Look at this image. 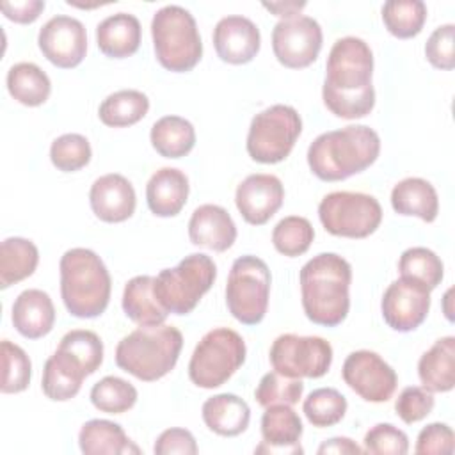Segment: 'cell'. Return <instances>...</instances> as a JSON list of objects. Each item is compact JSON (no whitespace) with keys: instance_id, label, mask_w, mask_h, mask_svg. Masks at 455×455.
I'll return each instance as SVG.
<instances>
[{"instance_id":"36","label":"cell","mask_w":455,"mask_h":455,"mask_svg":"<svg viewBox=\"0 0 455 455\" xmlns=\"http://www.w3.org/2000/svg\"><path fill=\"white\" fill-rule=\"evenodd\" d=\"M382 21L391 36L411 39L427 21V5L421 0H389L382 5Z\"/></svg>"},{"instance_id":"33","label":"cell","mask_w":455,"mask_h":455,"mask_svg":"<svg viewBox=\"0 0 455 455\" xmlns=\"http://www.w3.org/2000/svg\"><path fill=\"white\" fill-rule=\"evenodd\" d=\"M9 94L25 107L43 105L52 92V82L48 75L34 62H18L7 71Z\"/></svg>"},{"instance_id":"29","label":"cell","mask_w":455,"mask_h":455,"mask_svg":"<svg viewBox=\"0 0 455 455\" xmlns=\"http://www.w3.org/2000/svg\"><path fill=\"white\" fill-rule=\"evenodd\" d=\"M391 206L398 215H414L434 222L439 213V197L430 181L411 176L393 187Z\"/></svg>"},{"instance_id":"51","label":"cell","mask_w":455,"mask_h":455,"mask_svg":"<svg viewBox=\"0 0 455 455\" xmlns=\"http://www.w3.org/2000/svg\"><path fill=\"white\" fill-rule=\"evenodd\" d=\"M263 7L268 9L270 12H274L275 16H281L283 20L286 18H293V16H299V12L306 7L304 2H274V4H267L263 2Z\"/></svg>"},{"instance_id":"45","label":"cell","mask_w":455,"mask_h":455,"mask_svg":"<svg viewBox=\"0 0 455 455\" xmlns=\"http://www.w3.org/2000/svg\"><path fill=\"white\" fill-rule=\"evenodd\" d=\"M434 405V393H430L423 386H407L398 395L395 402V411L403 423L412 425L425 419L432 412Z\"/></svg>"},{"instance_id":"1","label":"cell","mask_w":455,"mask_h":455,"mask_svg":"<svg viewBox=\"0 0 455 455\" xmlns=\"http://www.w3.org/2000/svg\"><path fill=\"white\" fill-rule=\"evenodd\" d=\"M373 53L368 43L355 36L336 39L325 62L322 100L341 119H359L375 107Z\"/></svg>"},{"instance_id":"43","label":"cell","mask_w":455,"mask_h":455,"mask_svg":"<svg viewBox=\"0 0 455 455\" xmlns=\"http://www.w3.org/2000/svg\"><path fill=\"white\" fill-rule=\"evenodd\" d=\"M89 140L80 133H64L50 146V160L62 172H75L91 162Z\"/></svg>"},{"instance_id":"32","label":"cell","mask_w":455,"mask_h":455,"mask_svg":"<svg viewBox=\"0 0 455 455\" xmlns=\"http://www.w3.org/2000/svg\"><path fill=\"white\" fill-rule=\"evenodd\" d=\"M39 263V251L32 240L9 236L0 245V288L5 290L30 277Z\"/></svg>"},{"instance_id":"40","label":"cell","mask_w":455,"mask_h":455,"mask_svg":"<svg viewBox=\"0 0 455 455\" xmlns=\"http://www.w3.org/2000/svg\"><path fill=\"white\" fill-rule=\"evenodd\" d=\"M2 384L5 395L21 393L28 387L32 377V364L27 352L9 339H2Z\"/></svg>"},{"instance_id":"11","label":"cell","mask_w":455,"mask_h":455,"mask_svg":"<svg viewBox=\"0 0 455 455\" xmlns=\"http://www.w3.org/2000/svg\"><path fill=\"white\" fill-rule=\"evenodd\" d=\"M318 219L334 236L366 238L380 226L382 206L370 194L338 190L320 201Z\"/></svg>"},{"instance_id":"34","label":"cell","mask_w":455,"mask_h":455,"mask_svg":"<svg viewBox=\"0 0 455 455\" xmlns=\"http://www.w3.org/2000/svg\"><path fill=\"white\" fill-rule=\"evenodd\" d=\"M149 110V98L137 89H121L108 94L100 108V121L110 128H124L139 123Z\"/></svg>"},{"instance_id":"39","label":"cell","mask_w":455,"mask_h":455,"mask_svg":"<svg viewBox=\"0 0 455 455\" xmlns=\"http://www.w3.org/2000/svg\"><path fill=\"white\" fill-rule=\"evenodd\" d=\"M315 238V229L306 217L288 215L281 219L272 231V243L277 252L288 258L304 254Z\"/></svg>"},{"instance_id":"23","label":"cell","mask_w":455,"mask_h":455,"mask_svg":"<svg viewBox=\"0 0 455 455\" xmlns=\"http://www.w3.org/2000/svg\"><path fill=\"white\" fill-rule=\"evenodd\" d=\"M188 178L176 167H162L146 185L148 208L156 217H174L187 204Z\"/></svg>"},{"instance_id":"52","label":"cell","mask_w":455,"mask_h":455,"mask_svg":"<svg viewBox=\"0 0 455 455\" xmlns=\"http://www.w3.org/2000/svg\"><path fill=\"white\" fill-rule=\"evenodd\" d=\"M451 288L444 293V315H446V318L451 322L453 320V315H451V307H450V295H451Z\"/></svg>"},{"instance_id":"9","label":"cell","mask_w":455,"mask_h":455,"mask_svg":"<svg viewBox=\"0 0 455 455\" xmlns=\"http://www.w3.org/2000/svg\"><path fill=\"white\" fill-rule=\"evenodd\" d=\"M270 284L272 275L261 258L252 254L236 258L226 284V306L233 318L243 325L259 323L268 307Z\"/></svg>"},{"instance_id":"15","label":"cell","mask_w":455,"mask_h":455,"mask_svg":"<svg viewBox=\"0 0 455 455\" xmlns=\"http://www.w3.org/2000/svg\"><path fill=\"white\" fill-rule=\"evenodd\" d=\"M37 44L43 55L60 69L76 68L87 52V32L80 20L57 14L39 30Z\"/></svg>"},{"instance_id":"28","label":"cell","mask_w":455,"mask_h":455,"mask_svg":"<svg viewBox=\"0 0 455 455\" xmlns=\"http://www.w3.org/2000/svg\"><path fill=\"white\" fill-rule=\"evenodd\" d=\"M78 446L85 455H130L140 453L139 446L124 434L119 423L89 419L78 432Z\"/></svg>"},{"instance_id":"48","label":"cell","mask_w":455,"mask_h":455,"mask_svg":"<svg viewBox=\"0 0 455 455\" xmlns=\"http://www.w3.org/2000/svg\"><path fill=\"white\" fill-rule=\"evenodd\" d=\"M153 451L156 455H172V453H181V455H196L197 453V443L192 432L187 428H167L164 430L153 446Z\"/></svg>"},{"instance_id":"37","label":"cell","mask_w":455,"mask_h":455,"mask_svg":"<svg viewBox=\"0 0 455 455\" xmlns=\"http://www.w3.org/2000/svg\"><path fill=\"white\" fill-rule=\"evenodd\" d=\"M89 396L91 403L98 411L107 414H123L135 405L139 393L128 380L116 375H107L92 386Z\"/></svg>"},{"instance_id":"49","label":"cell","mask_w":455,"mask_h":455,"mask_svg":"<svg viewBox=\"0 0 455 455\" xmlns=\"http://www.w3.org/2000/svg\"><path fill=\"white\" fill-rule=\"evenodd\" d=\"M0 9L4 16L14 23H34L44 11V2L41 0H23V2H2Z\"/></svg>"},{"instance_id":"41","label":"cell","mask_w":455,"mask_h":455,"mask_svg":"<svg viewBox=\"0 0 455 455\" xmlns=\"http://www.w3.org/2000/svg\"><path fill=\"white\" fill-rule=\"evenodd\" d=\"M302 393H304V382L300 379H291L274 370L261 377L254 391V398L261 407H270L279 403L295 405L302 398Z\"/></svg>"},{"instance_id":"2","label":"cell","mask_w":455,"mask_h":455,"mask_svg":"<svg viewBox=\"0 0 455 455\" xmlns=\"http://www.w3.org/2000/svg\"><path fill=\"white\" fill-rule=\"evenodd\" d=\"M302 307L316 325L336 327L350 309L352 267L336 252H320L313 256L299 274Z\"/></svg>"},{"instance_id":"22","label":"cell","mask_w":455,"mask_h":455,"mask_svg":"<svg viewBox=\"0 0 455 455\" xmlns=\"http://www.w3.org/2000/svg\"><path fill=\"white\" fill-rule=\"evenodd\" d=\"M14 329L28 339L46 336L55 323V307L50 295L37 288L23 290L11 309Z\"/></svg>"},{"instance_id":"47","label":"cell","mask_w":455,"mask_h":455,"mask_svg":"<svg viewBox=\"0 0 455 455\" xmlns=\"http://www.w3.org/2000/svg\"><path fill=\"white\" fill-rule=\"evenodd\" d=\"M455 450V435L450 425L435 421L423 427L418 434L414 451L419 455H451Z\"/></svg>"},{"instance_id":"38","label":"cell","mask_w":455,"mask_h":455,"mask_svg":"<svg viewBox=\"0 0 455 455\" xmlns=\"http://www.w3.org/2000/svg\"><path fill=\"white\" fill-rule=\"evenodd\" d=\"M347 398L334 387L313 389L302 403L306 419L316 428L339 423L347 412Z\"/></svg>"},{"instance_id":"6","label":"cell","mask_w":455,"mask_h":455,"mask_svg":"<svg viewBox=\"0 0 455 455\" xmlns=\"http://www.w3.org/2000/svg\"><path fill=\"white\" fill-rule=\"evenodd\" d=\"M151 37L155 57L167 71H190L203 57L197 23L181 5H164L153 14Z\"/></svg>"},{"instance_id":"44","label":"cell","mask_w":455,"mask_h":455,"mask_svg":"<svg viewBox=\"0 0 455 455\" xmlns=\"http://www.w3.org/2000/svg\"><path fill=\"white\" fill-rule=\"evenodd\" d=\"M363 443V451L371 455H405L409 451L407 434L391 423H377L371 427Z\"/></svg>"},{"instance_id":"10","label":"cell","mask_w":455,"mask_h":455,"mask_svg":"<svg viewBox=\"0 0 455 455\" xmlns=\"http://www.w3.org/2000/svg\"><path fill=\"white\" fill-rule=\"evenodd\" d=\"M302 119L290 105H272L256 114L247 133V153L258 164H279L293 149Z\"/></svg>"},{"instance_id":"14","label":"cell","mask_w":455,"mask_h":455,"mask_svg":"<svg viewBox=\"0 0 455 455\" xmlns=\"http://www.w3.org/2000/svg\"><path fill=\"white\" fill-rule=\"evenodd\" d=\"M341 377L355 395L371 403L387 402L398 384L395 370L371 350L350 352L343 363Z\"/></svg>"},{"instance_id":"46","label":"cell","mask_w":455,"mask_h":455,"mask_svg":"<svg viewBox=\"0 0 455 455\" xmlns=\"http://www.w3.org/2000/svg\"><path fill=\"white\" fill-rule=\"evenodd\" d=\"M453 41H455V25L446 23L437 27L425 44V55L427 60L437 68V69H453L455 68V52H453Z\"/></svg>"},{"instance_id":"12","label":"cell","mask_w":455,"mask_h":455,"mask_svg":"<svg viewBox=\"0 0 455 455\" xmlns=\"http://www.w3.org/2000/svg\"><path fill=\"white\" fill-rule=\"evenodd\" d=\"M270 364L291 379H320L332 364V347L320 336L281 334L270 347Z\"/></svg>"},{"instance_id":"21","label":"cell","mask_w":455,"mask_h":455,"mask_svg":"<svg viewBox=\"0 0 455 455\" xmlns=\"http://www.w3.org/2000/svg\"><path fill=\"white\" fill-rule=\"evenodd\" d=\"M188 238L197 247L224 252L236 240V226L222 206L201 204L192 212L188 220Z\"/></svg>"},{"instance_id":"20","label":"cell","mask_w":455,"mask_h":455,"mask_svg":"<svg viewBox=\"0 0 455 455\" xmlns=\"http://www.w3.org/2000/svg\"><path fill=\"white\" fill-rule=\"evenodd\" d=\"M89 203L92 213L103 222H124L137 206L135 188L128 178L117 172L103 174L91 185Z\"/></svg>"},{"instance_id":"16","label":"cell","mask_w":455,"mask_h":455,"mask_svg":"<svg viewBox=\"0 0 455 455\" xmlns=\"http://www.w3.org/2000/svg\"><path fill=\"white\" fill-rule=\"evenodd\" d=\"M430 309V291L411 281L396 279L393 281L380 300V311L384 322L398 332H411L418 329Z\"/></svg>"},{"instance_id":"26","label":"cell","mask_w":455,"mask_h":455,"mask_svg":"<svg viewBox=\"0 0 455 455\" xmlns=\"http://www.w3.org/2000/svg\"><path fill=\"white\" fill-rule=\"evenodd\" d=\"M201 416L204 425L217 435L235 437L247 430L251 409L243 398L233 393H220L203 403Z\"/></svg>"},{"instance_id":"27","label":"cell","mask_w":455,"mask_h":455,"mask_svg":"<svg viewBox=\"0 0 455 455\" xmlns=\"http://www.w3.org/2000/svg\"><path fill=\"white\" fill-rule=\"evenodd\" d=\"M418 377L430 393H448L455 386V338H439L418 361Z\"/></svg>"},{"instance_id":"18","label":"cell","mask_w":455,"mask_h":455,"mask_svg":"<svg viewBox=\"0 0 455 455\" xmlns=\"http://www.w3.org/2000/svg\"><path fill=\"white\" fill-rule=\"evenodd\" d=\"M213 46L220 60L235 66L247 64L259 52V28L245 16H226L213 28Z\"/></svg>"},{"instance_id":"17","label":"cell","mask_w":455,"mask_h":455,"mask_svg":"<svg viewBox=\"0 0 455 455\" xmlns=\"http://www.w3.org/2000/svg\"><path fill=\"white\" fill-rule=\"evenodd\" d=\"M284 201V187L274 174H249L235 192V204L247 224H267Z\"/></svg>"},{"instance_id":"3","label":"cell","mask_w":455,"mask_h":455,"mask_svg":"<svg viewBox=\"0 0 455 455\" xmlns=\"http://www.w3.org/2000/svg\"><path fill=\"white\" fill-rule=\"evenodd\" d=\"M380 153L379 133L366 124H348L320 133L307 148V165L322 181H341L368 169Z\"/></svg>"},{"instance_id":"35","label":"cell","mask_w":455,"mask_h":455,"mask_svg":"<svg viewBox=\"0 0 455 455\" xmlns=\"http://www.w3.org/2000/svg\"><path fill=\"white\" fill-rule=\"evenodd\" d=\"M398 272H400V277L411 279L425 286L428 291H432L443 281L444 265L434 251L418 245V247H409L402 252L398 259Z\"/></svg>"},{"instance_id":"31","label":"cell","mask_w":455,"mask_h":455,"mask_svg":"<svg viewBox=\"0 0 455 455\" xmlns=\"http://www.w3.org/2000/svg\"><path fill=\"white\" fill-rule=\"evenodd\" d=\"M149 140L160 156L181 158L194 149L196 130L185 117L164 116L151 126Z\"/></svg>"},{"instance_id":"8","label":"cell","mask_w":455,"mask_h":455,"mask_svg":"<svg viewBox=\"0 0 455 455\" xmlns=\"http://www.w3.org/2000/svg\"><path fill=\"white\" fill-rule=\"evenodd\" d=\"M245 355V341L236 331L228 327L212 329L201 338L192 352L188 377L197 387H219L235 375L243 364Z\"/></svg>"},{"instance_id":"13","label":"cell","mask_w":455,"mask_h":455,"mask_svg":"<svg viewBox=\"0 0 455 455\" xmlns=\"http://www.w3.org/2000/svg\"><path fill=\"white\" fill-rule=\"evenodd\" d=\"M322 41L320 23L302 14L277 21L272 30L274 55L290 69H302L313 64L322 50Z\"/></svg>"},{"instance_id":"25","label":"cell","mask_w":455,"mask_h":455,"mask_svg":"<svg viewBox=\"0 0 455 455\" xmlns=\"http://www.w3.org/2000/svg\"><path fill=\"white\" fill-rule=\"evenodd\" d=\"M85 377H89L85 368L73 355L57 348L44 363L41 389L46 398L66 402L78 395Z\"/></svg>"},{"instance_id":"50","label":"cell","mask_w":455,"mask_h":455,"mask_svg":"<svg viewBox=\"0 0 455 455\" xmlns=\"http://www.w3.org/2000/svg\"><path fill=\"white\" fill-rule=\"evenodd\" d=\"M316 451H318V455H329V453L359 455V453H363V448L359 444H355L350 437H331V439L323 441Z\"/></svg>"},{"instance_id":"5","label":"cell","mask_w":455,"mask_h":455,"mask_svg":"<svg viewBox=\"0 0 455 455\" xmlns=\"http://www.w3.org/2000/svg\"><path fill=\"white\" fill-rule=\"evenodd\" d=\"M183 334L178 327L140 325L116 347V364L139 380L153 382L165 377L178 363Z\"/></svg>"},{"instance_id":"4","label":"cell","mask_w":455,"mask_h":455,"mask_svg":"<svg viewBox=\"0 0 455 455\" xmlns=\"http://www.w3.org/2000/svg\"><path fill=\"white\" fill-rule=\"evenodd\" d=\"M60 297L69 315L76 318L100 316L110 300L112 279L103 259L91 249L73 247L59 263Z\"/></svg>"},{"instance_id":"7","label":"cell","mask_w":455,"mask_h":455,"mask_svg":"<svg viewBox=\"0 0 455 455\" xmlns=\"http://www.w3.org/2000/svg\"><path fill=\"white\" fill-rule=\"evenodd\" d=\"M217 267L208 254L192 252L176 267L164 268L155 277L153 291L158 302L172 315H188L196 309L201 297L212 288Z\"/></svg>"},{"instance_id":"30","label":"cell","mask_w":455,"mask_h":455,"mask_svg":"<svg viewBox=\"0 0 455 455\" xmlns=\"http://www.w3.org/2000/svg\"><path fill=\"white\" fill-rule=\"evenodd\" d=\"M153 284L151 275H135L124 284L123 311L137 325H160L169 315L155 297Z\"/></svg>"},{"instance_id":"24","label":"cell","mask_w":455,"mask_h":455,"mask_svg":"<svg viewBox=\"0 0 455 455\" xmlns=\"http://www.w3.org/2000/svg\"><path fill=\"white\" fill-rule=\"evenodd\" d=\"M140 21L130 12L110 14L96 27L98 48L110 59H126L133 55L140 46Z\"/></svg>"},{"instance_id":"19","label":"cell","mask_w":455,"mask_h":455,"mask_svg":"<svg viewBox=\"0 0 455 455\" xmlns=\"http://www.w3.org/2000/svg\"><path fill=\"white\" fill-rule=\"evenodd\" d=\"M304 427L299 414L291 405H270L265 407L261 416V437L263 441L254 448V453L263 455H299L304 453L299 444Z\"/></svg>"},{"instance_id":"42","label":"cell","mask_w":455,"mask_h":455,"mask_svg":"<svg viewBox=\"0 0 455 455\" xmlns=\"http://www.w3.org/2000/svg\"><path fill=\"white\" fill-rule=\"evenodd\" d=\"M57 348L73 355L85 368L87 375H92L103 363V341L96 332L87 329L66 332Z\"/></svg>"}]
</instances>
